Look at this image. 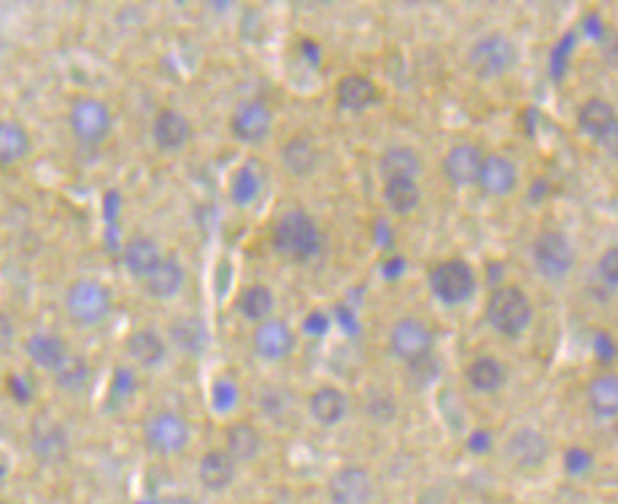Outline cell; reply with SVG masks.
<instances>
[{
    "instance_id": "obj_1",
    "label": "cell",
    "mask_w": 618,
    "mask_h": 504,
    "mask_svg": "<svg viewBox=\"0 0 618 504\" xmlns=\"http://www.w3.org/2000/svg\"><path fill=\"white\" fill-rule=\"evenodd\" d=\"M271 243L281 260L292 264H308L322 254L324 235L320 224L297 208V211H286L284 217L275 221Z\"/></svg>"
},
{
    "instance_id": "obj_2",
    "label": "cell",
    "mask_w": 618,
    "mask_h": 504,
    "mask_svg": "<svg viewBox=\"0 0 618 504\" xmlns=\"http://www.w3.org/2000/svg\"><path fill=\"white\" fill-rule=\"evenodd\" d=\"M65 316L73 327L78 329H95L112 316L114 311V294L112 288L95 279H76L65 288L63 297Z\"/></svg>"
},
{
    "instance_id": "obj_3",
    "label": "cell",
    "mask_w": 618,
    "mask_h": 504,
    "mask_svg": "<svg viewBox=\"0 0 618 504\" xmlns=\"http://www.w3.org/2000/svg\"><path fill=\"white\" fill-rule=\"evenodd\" d=\"M535 311L522 286L503 284L486 300V322L503 337H522L530 329Z\"/></svg>"
},
{
    "instance_id": "obj_4",
    "label": "cell",
    "mask_w": 618,
    "mask_h": 504,
    "mask_svg": "<svg viewBox=\"0 0 618 504\" xmlns=\"http://www.w3.org/2000/svg\"><path fill=\"white\" fill-rule=\"evenodd\" d=\"M519 63V46L511 35L503 30H492V33L481 35L468 52V65L475 76L483 78H503L513 71Z\"/></svg>"
},
{
    "instance_id": "obj_5",
    "label": "cell",
    "mask_w": 618,
    "mask_h": 504,
    "mask_svg": "<svg viewBox=\"0 0 618 504\" xmlns=\"http://www.w3.org/2000/svg\"><path fill=\"white\" fill-rule=\"evenodd\" d=\"M71 135L84 146H101L114 130V114L106 101L95 95H78L69 108Z\"/></svg>"
},
{
    "instance_id": "obj_6",
    "label": "cell",
    "mask_w": 618,
    "mask_h": 504,
    "mask_svg": "<svg viewBox=\"0 0 618 504\" xmlns=\"http://www.w3.org/2000/svg\"><path fill=\"white\" fill-rule=\"evenodd\" d=\"M532 264H535L537 275L548 284H562L573 275L578 256H575V245L570 238L562 232H541L532 243Z\"/></svg>"
},
{
    "instance_id": "obj_7",
    "label": "cell",
    "mask_w": 618,
    "mask_h": 504,
    "mask_svg": "<svg viewBox=\"0 0 618 504\" xmlns=\"http://www.w3.org/2000/svg\"><path fill=\"white\" fill-rule=\"evenodd\" d=\"M189 440H192V427L174 410H160L144 423V442L157 456H179Z\"/></svg>"
},
{
    "instance_id": "obj_8",
    "label": "cell",
    "mask_w": 618,
    "mask_h": 504,
    "mask_svg": "<svg viewBox=\"0 0 618 504\" xmlns=\"http://www.w3.org/2000/svg\"><path fill=\"white\" fill-rule=\"evenodd\" d=\"M475 286H479V281H475V273L473 267H470V262L464 260H446L436 264L430 273L432 294H436L438 303L449 307L468 303V300L475 294Z\"/></svg>"
},
{
    "instance_id": "obj_9",
    "label": "cell",
    "mask_w": 618,
    "mask_h": 504,
    "mask_svg": "<svg viewBox=\"0 0 618 504\" xmlns=\"http://www.w3.org/2000/svg\"><path fill=\"white\" fill-rule=\"evenodd\" d=\"M432 346H436V335H432L430 324L421 322V318L406 316L391 324L389 351L395 359L413 365V361L432 356Z\"/></svg>"
},
{
    "instance_id": "obj_10",
    "label": "cell",
    "mask_w": 618,
    "mask_h": 504,
    "mask_svg": "<svg viewBox=\"0 0 618 504\" xmlns=\"http://www.w3.org/2000/svg\"><path fill=\"white\" fill-rule=\"evenodd\" d=\"M28 442H30V453H33L35 461L46 466L63 464L71 453L69 429L52 416H39L33 423H30Z\"/></svg>"
},
{
    "instance_id": "obj_11",
    "label": "cell",
    "mask_w": 618,
    "mask_h": 504,
    "mask_svg": "<svg viewBox=\"0 0 618 504\" xmlns=\"http://www.w3.org/2000/svg\"><path fill=\"white\" fill-rule=\"evenodd\" d=\"M327 496L333 504H370L376 500V481L365 466L346 464L329 475Z\"/></svg>"
},
{
    "instance_id": "obj_12",
    "label": "cell",
    "mask_w": 618,
    "mask_h": 504,
    "mask_svg": "<svg viewBox=\"0 0 618 504\" xmlns=\"http://www.w3.org/2000/svg\"><path fill=\"white\" fill-rule=\"evenodd\" d=\"M273 127V111L260 97H249L241 101L230 114V133L235 135L241 144H262L271 135Z\"/></svg>"
},
{
    "instance_id": "obj_13",
    "label": "cell",
    "mask_w": 618,
    "mask_h": 504,
    "mask_svg": "<svg viewBox=\"0 0 618 504\" xmlns=\"http://www.w3.org/2000/svg\"><path fill=\"white\" fill-rule=\"evenodd\" d=\"M548 456H551V440L535 427L516 429V432H513L505 442V459L522 472L541 470V466L548 461Z\"/></svg>"
},
{
    "instance_id": "obj_14",
    "label": "cell",
    "mask_w": 618,
    "mask_h": 504,
    "mask_svg": "<svg viewBox=\"0 0 618 504\" xmlns=\"http://www.w3.org/2000/svg\"><path fill=\"white\" fill-rule=\"evenodd\" d=\"M252 346L256 356H262V359L281 361L297 348V335L295 329L286 322H281V318H268V322L256 324Z\"/></svg>"
},
{
    "instance_id": "obj_15",
    "label": "cell",
    "mask_w": 618,
    "mask_h": 504,
    "mask_svg": "<svg viewBox=\"0 0 618 504\" xmlns=\"http://www.w3.org/2000/svg\"><path fill=\"white\" fill-rule=\"evenodd\" d=\"M151 140L163 154H179L192 140V125L181 111L163 108L151 122Z\"/></svg>"
},
{
    "instance_id": "obj_16",
    "label": "cell",
    "mask_w": 618,
    "mask_h": 504,
    "mask_svg": "<svg viewBox=\"0 0 618 504\" xmlns=\"http://www.w3.org/2000/svg\"><path fill=\"white\" fill-rule=\"evenodd\" d=\"M479 187L492 198H507L519 187V168L505 154H483Z\"/></svg>"
},
{
    "instance_id": "obj_17",
    "label": "cell",
    "mask_w": 618,
    "mask_h": 504,
    "mask_svg": "<svg viewBox=\"0 0 618 504\" xmlns=\"http://www.w3.org/2000/svg\"><path fill=\"white\" fill-rule=\"evenodd\" d=\"M24 354H28V359L33 361L39 370L54 372L65 359H69L71 348L69 343H65V337L57 335V332L39 329L33 332V335L24 337Z\"/></svg>"
},
{
    "instance_id": "obj_18",
    "label": "cell",
    "mask_w": 618,
    "mask_h": 504,
    "mask_svg": "<svg viewBox=\"0 0 618 504\" xmlns=\"http://www.w3.org/2000/svg\"><path fill=\"white\" fill-rule=\"evenodd\" d=\"M483 165V151L475 144H457L451 146L443 157V176L454 187H473L479 183V174Z\"/></svg>"
},
{
    "instance_id": "obj_19",
    "label": "cell",
    "mask_w": 618,
    "mask_h": 504,
    "mask_svg": "<svg viewBox=\"0 0 618 504\" xmlns=\"http://www.w3.org/2000/svg\"><path fill=\"white\" fill-rule=\"evenodd\" d=\"M163 245L151 235H144V232L133 235L130 241L125 243V249H122V264H125L127 273L138 281L149 279L157 264L163 262Z\"/></svg>"
},
{
    "instance_id": "obj_20",
    "label": "cell",
    "mask_w": 618,
    "mask_h": 504,
    "mask_svg": "<svg viewBox=\"0 0 618 504\" xmlns=\"http://www.w3.org/2000/svg\"><path fill=\"white\" fill-rule=\"evenodd\" d=\"M320 146L308 135H295L281 146V165L290 176L308 178L320 170Z\"/></svg>"
},
{
    "instance_id": "obj_21",
    "label": "cell",
    "mask_w": 618,
    "mask_h": 504,
    "mask_svg": "<svg viewBox=\"0 0 618 504\" xmlns=\"http://www.w3.org/2000/svg\"><path fill=\"white\" fill-rule=\"evenodd\" d=\"M33 154V135L17 119H0V168H14Z\"/></svg>"
},
{
    "instance_id": "obj_22",
    "label": "cell",
    "mask_w": 618,
    "mask_h": 504,
    "mask_svg": "<svg viewBox=\"0 0 618 504\" xmlns=\"http://www.w3.org/2000/svg\"><path fill=\"white\" fill-rule=\"evenodd\" d=\"M578 127L591 140H608L616 133V108L605 97H589L578 108Z\"/></svg>"
},
{
    "instance_id": "obj_23",
    "label": "cell",
    "mask_w": 618,
    "mask_h": 504,
    "mask_svg": "<svg viewBox=\"0 0 618 504\" xmlns=\"http://www.w3.org/2000/svg\"><path fill=\"white\" fill-rule=\"evenodd\" d=\"M335 97H338V106L344 111L363 114V111L376 106L381 95H378L376 84H373L367 76H363V73H348V76H344L338 82Z\"/></svg>"
},
{
    "instance_id": "obj_24",
    "label": "cell",
    "mask_w": 618,
    "mask_h": 504,
    "mask_svg": "<svg viewBox=\"0 0 618 504\" xmlns=\"http://www.w3.org/2000/svg\"><path fill=\"white\" fill-rule=\"evenodd\" d=\"M184 281H187L184 264L174 254H165L163 262L155 267V273L144 281V288L155 300H174L181 292Z\"/></svg>"
},
{
    "instance_id": "obj_25",
    "label": "cell",
    "mask_w": 618,
    "mask_h": 504,
    "mask_svg": "<svg viewBox=\"0 0 618 504\" xmlns=\"http://www.w3.org/2000/svg\"><path fill=\"white\" fill-rule=\"evenodd\" d=\"M265 189V170L256 159H249L230 178V200L238 208H252Z\"/></svg>"
},
{
    "instance_id": "obj_26",
    "label": "cell",
    "mask_w": 618,
    "mask_h": 504,
    "mask_svg": "<svg viewBox=\"0 0 618 504\" xmlns=\"http://www.w3.org/2000/svg\"><path fill=\"white\" fill-rule=\"evenodd\" d=\"M198 481L206 491H228L235 481V461L224 451H208L198 461Z\"/></svg>"
},
{
    "instance_id": "obj_27",
    "label": "cell",
    "mask_w": 618,
    "mask_h": 504,
    "mask_svg": "<svg viewBox=\"0 0 618 504\" xmlns=\"http://www.w3.org/2000/svg\"><path fill=\"white\" fill-rule=\"evenodd\" d=\"M308 413L320 427H335L348 413V397L335 386H322L308 397Z\"/></svg>"
},
{
    "instance_id": "obj_28",
    "label": "cell",
    "mask_w": 618,
    "mask_h": 504,
    "mask_svg": "<svg viewBox=\"0 0 618 504\" xmlns=\"http://www.w3.org/2000/svg\"><path fill=\"white\" fill-rule=\"evenodd\" d=\"M125 351L140 367H157L165 361L168 346H165L163 335L157 329H136L127 335Z\"/></svg>"
},
{
    "instance_id": "obj_29",
    "label": "cell",
    "mask_w": 618,
    "mask_h": 504,
    "mask_svg": "<svg viewBox=\"0 0 618 504\" xmlns=\"http://www.w3.org/2000/svg\"><path fill=\"white\" fill-rule=\"evenodd\" d=\"M224 445H228V456L235 461H254L262 453V434L254 423L249 421H235L232 427H228L224 432Z\"/></svg>"
},
{
    "instance_id": "obj_30",
    "label": "cell",
    "mask_w": 618,
    "mask_h": 504,
    "mask_svg": "<svg viewBox=\"0 0 618 504\" xmlns=\"http://www.w3.org/2000/svg\"><path fill=\"white\" fill-rule=\"evenodd\" d=\"M464 380L479 395H494V391H500L505 386V367L494 356H475L464 367Z\"/></svg>"
},
{
    "instance_id": "obj_31",
    "label": "cell",
    "mask_w": 618,
    "mask_h": 504,
    "mask_svg": "<svg viewBox=\"0 0 618 504\" xmlns=\"http://www.w3.org/2000/svg\"><path fill=\"white\" fill-rule=\"evenodd\" d=\"M170 340L176 343V348L189 356L206 354L208 340H211V332L198 316H181L170 324Z\"/></svg>"
},
{
    "instance_id": "obj_32",
    "label": "cell",
    "mask_w": 618,
    "mask_h": 504,
    "mask_svg": "<svg viewBox=\"0 0 618 504\" xmlns=\"http://www.w3.org/2000/svg\"><path fill=\"white\" fill-rule=\"evenodd\" d=\"M273 311H275V294L273 288L265 284L247 286L241 292V297H238V313L252 324H262L268 322V318H273Z\"/></svg>"
},
{
    "instance_id": "obj_33",
    "label": "cell",
    "mask_w": 618,
    "mask_h": 504,
    "mask_svg": "<svg viewBox=\"0 0 618 504\" xmlns=\"http://www.w3.org/2000/svg\"><path fill=\"white\" fill-rule=\"evenodd\" d=\"M378 170H381L384 181H389V178H419L421 157L411 146H389L378 159Z\"/></svg>"
},
{
    "instance_id": "obj_34",
    "label": "cell",
    "mask_w": 618,
    "mask_h": 504,
    "mask_svg": "<svg viewBox=\"0 0 618 504\" xmlns=\"http://www.w3.org/2000/svg\"><path fill=\"white\" fill-rule=\"evenodd\" d=\"M586 399H589L591 413L599 418H614L618 410V378L614 372H603L589 380L586 386Z\"/></svg>"
},
{
    "instance_id": "obj_35",
    "label": "cell",
    "mask_w": 618,
    "mask_h": 504,
    "mask_svg": "<svg viewBox=\"0 0 618 504\" xmlns=\"http://www.w3.org/2000/svg\"><path fill=\"white\" fill-rule=\"evenodd\" d=\"M384 200L397 217H411L421 202V187L416 178H389L384 181Z\"/></svg>"
},
{
    "instance_id": "obj_36",
    "label": "cell",
    "mask_w": 618,
    "mask_h": 504,
    "mask_svg": "<svg viewBox=\"0 0 618 504\" xmlns=\"http://www.w3.org/2000/svg\"><path fill=\"white\" fill-rule=\"evenodd\" d=\"M52 375H54V386H57L60 391L78 395V391H84L90 386L92 367H90V361L84 359V356L69 354V359H65L63 365H60Z\"/></svg>"
},
{
    "instance_id": "obj_37",
    "label": "cell",
    "mask_w": 618,
    "mask_h": 504,
    "mask_svg": "<svg viewBox=\"0 0 618 504\" xmlns=\"http://www.w3.org/2000/svg\"><path fill=\"white\" fill-rule=\"evenodd\" d=\"M597 270H599V279H603V284L608 288H616V284H618V249L616 245H610V249L599 256Z\"/></svg>"
},
{
    "instance_id": "obj_38",
    "label": "cell",
    "mask_w": 618,
    "mask_h": 504,
    "mask_svg": "<svg viewBox=\"0 0 618 504\" xmlns=\"http://www.w3.org/2000/svg\"><path fill=\"white\" fill-rule=\"evenodd\" d=\"M14 343H17V324H14V318L9 316V313L0 307V354H6V351H11L14 348Z\"/></svg>"
},
{
    "instance_id": "obj_39",
    "label": "cell",
    "mask_w": 618,
    "mask_h": 504,
    "mask_svg": "<svg viewBox=\"0 0 618 504\" xmlns=\"http://www.w3.org/2000/svg\"><path fill=\"white\" fill-rule=\"evenodd\" d=\"M238 399V389L232 380H219L217 389H213V405L217 410H230Z\"/></svg>"
},
{
    "instance_id": "obj_40",
    "label": "cell",
    "mask_w": 618,
    "mask_h": 504,
    "mask_svg": "<svg viewBox=\"0 0 618 504\" xmlns=\"http://www.w3.org/2000/svg\"><path fill=\"white\" fill-rule=\"evenodd\" d=\"M589 466H591V456L586 451L573 448V451L567 453V472H570V475H580V472H586Z\"/></svg>"
},
{
    "instance_id": "obj_41",
    "label": "cell",
    "mask_w": 618,
    "mask_h": 504,
    "mask_svg": "<svg viewBox=\"0 0 618 504\" xmlns=\"http://www.w3.org/2000/svg\"><path fill=\"white\" fill-rule=\"evenodd\" d=\"M408 370H411L416 380L427 384V380L436 378L438 367H436V361H432V356H427V359H419V361H413V365H408Z\"/></svg>"
},
{
    "instance_id": "obj_42",
    "label": "cell",
    "mask_w": 618,
    "mask_h": 504,
    "mask_svg": "<svg viewBox=\"0 0 618 504\" xmlns=\"http://www.w3.org/2000/svg\"><path fill=\"white\" fill-rule=\"evenodd\" d=\"M327 329H329V318L324 316L322 311L308 313V318H305V332H308V335H324Z\"/></svg>"
},
{
    "instance_id": "obj_43",
    "label": "cell",
    "mask_w": 618,
    "mask_h": 504,
    "mask_svg": "<svg viewBox=\"0 0 618 504\" xmlns=\"http://www.w3.org/2000/svg\"><path fill=\"white\" fill-rule=\"evenodd\" d=\"M489 445H492V434L475 432L473 438H470V451L473 453H486Z\"/></svg>"
},
{
    "instance_id": "obj_44",
    "label": "cell",
    "mask_w": 618,
    "mask_h": 504,
    "mask_svg": "<svg viewBox=\"0 0 618 504\" xmlns=\"http://www.w3.org/2000/svg\"><path fill=\"white\" fill-rule=\"evenodd\" d=\"M160 504H195L189 496H168V500H163Z\"/></svg>"
},
{
    "instance_id": "obj_45",
    "label": "cell",
    "mask_w": 618,
    "mask_h": 504,
    "mask_svg": "<svg viewBox=\"0 0 618 504\" xmlns=\"http://www.w3.org/2000/svg\"><path fill=\"white\" fill-rule=\"evenodd\" d=\"M3 57H6V39L3 33H0V63H3Z\"/></svg>"
},
{
    "instance_id": "obj_46",
    "label": "cell",
    "mask_w": 618,
    "mask_h": 504,
    "mask_svg": "<svg viewBox=\"0 0 618 504\" xmlns=\"http://www.w3.org/2000/svg\"><path fill=\"white\" fill-rule=\"evenodd\" d=\"M0 504H9V502H0Z\"/></svg>"
}]
</instances>
